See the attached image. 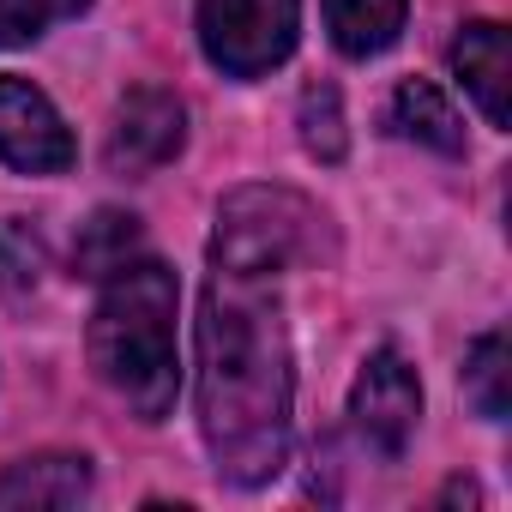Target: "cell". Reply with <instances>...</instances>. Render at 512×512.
<instances>
[{
	"instance_id": "11",
	"label": "cell",
	"mask_w": 512,
	"mask_h": 512,
	"mask_svg": "<svg viewBox=\"0 0 512 512\" xmlns=\"http://www.w3.org/2000/svg\"><path fill=\"white\" fill-rule=\"evenodd\" d=\"M326 7V31L350 61H374L404 37L410 0H320Z\"/></svg>"
},
{
	"instance_id": "15",
	"label": "cell",
	"mask_w": 512,
	"mask_h": 512,
	"mask_svg": "<svg viewBox=\"0 0 512 512\" xmlns=\"http://www.w3.org/2000/svg\"><path fill=\"white\" fill-rule=\"evenodd\" d=\"M91 0H0V49H25L37 37H49L55 25L79 19Z\"/></svg>"
},
{
	"instance_id": "16",
	"label": "cell",
	"mask_w": 512,
	"mask_h": 512,
	"mask_svg": "<svg viewBox=\"0 0 512 512\" xmlns=\"http://www.w3.org/2000/svg\"><path fill=\"white\" fill-rule=\"evenodd\" d=\"M37 278H43V235L19 217L0 223V290L25 296V290H37Z\"/></svg>"
},
{
	"instance_id": "6",
	"label": "cell",
	"mask_w": 512,
	"mask_h": 512,
	"mask_svg": "<svg viewBox=\"0 0 512 512\" xmlns=\"http://www.w3.org/2000/svg\"><path fill=\"white\" fill-rule=\"evenodd\" d=\"M79 157L73 127L31 79H0V163L19 175H67Z\"/></svg>"
},
{
	"instance_id": "2",
	"label": "cell",
	"mask_w": 512,
	"mask_h": 512,
	"mask_svg": "<svg viewBox=\"0 0 512 512\" xmlns=\"http://www.w3.org/2000/svg\"><path fill=\"white\" fill-rule=\"evenodd\" d=\"M175 308H181L175 272L139 253L103 278L91 314V368L139 422H163L175 410V386H181Z\"/></svg>"
},
{
	"instance_id": "10",
	"label": "cell",
	"mask_w": 512,
	"mask_h": 512,
	"mask_svg": "<svg viewBox=\"0 0 512 512\" xmlns=\"http://www.w3.org/2000/svg\"><path fill=\"white\" fill-rule=\"evenodd\" d=\"M392 133L410 139V145H428L440 157L464 151V115L452 109V97L434 79H404L392 91Z\"/></svg>"
},
{
	"instance_id": "13",
	"label": "cell",
	"mask_w": 512,
	"mask_h": 512,
	"mask_svg": "<svg viewBox=\"0 0 512 512\" xmlns=\"http://www.w3.org/2000/svg\"><path fill=\"white\" fill-rule=\"evenodd\" d=\"M506 380H512V368H506V338L500 332H482L476 344H470V356H464V398H470V410L482 416V422H506Z\"/></svg>"
},
{
	"instance_id": "9",
	"label": "cell",
	"mask_w": 512,
	"mask_h": 512,
	"mask_svg": "<svg viewBox=\"0 0 512 512\" xmlns=\"http://www.w3.org/2000/svg\"><path fill=\"white\" fill-rule=\"evenodd\" d=\"M85 500H91V458L85 452H31L0 476V512L85 506Z\"/></svg>"
},
{
	"instance_id": "1",
	"label": "cell",
	"mask_w": 512,
	"mask_h": 512,
	"mask_svg": "<svg viewBox=\"0 0 512 512\" xmlns=\"http://www.w3.org/2000/svg\"><path fill=\"white\" fill-rule=\"evenodd\" d=\"M296 356L272 278L211 266L199 302V434L223 482L266 488L290 464Z\"/></svg>"
},
{
	"instance_id": "7",
	"label": "cell",
	"mask_w": 512,
	"mask_h": 512,
	"mask_svg": "<svg viewBox=\"0 0 512 512\" xmlns=\"http://www.w3.org/2000/svg\"><path fill=\"white\" fill-rule=\"evenodd\" d=\"M181 145H187V109L175 91L139 85L121 97L115 127H109V169L115 175H151V169L175 163Z\"/></svg>"
},
{
	"instance_id": "4",
	"label": "cell",
	"mask_w": 512,
	"mask_h": 512,
	"mask_svg": "<svg viewBox=\"0 0 512 512\" xmlns=\"http://www.w3.org/2000/svg\"><path fill=\"white\" fill-rule=\"evenodd\" d=\"M302 0H199V49L229 79H260L290 61Z\"/></svg>"
},
{
	"instance_id": "3",
	"label": "cell",
	"mask_w": 512,
	"mask_h": 512,
	"mask_svg": "<svg viewBox=\"0 0 512 512\" xmlns=\"http://www.w3.org/2000/svg\"><path fill=\"white\" fill-rule=\"evenodd\" d=\"M326 241H332V229L314 199H302L296 187L253 181V187H235L217 199L211 266L235 272V278H278L290 266H314Z\"/></svg>"
},
{
	"instance_id": "14",
	"label": "cell",
	"mask_w": 512,
	"mask_h": 512,
	"mask_svg": "<svg viewBox=\"0 0 512 512\" xmlns=\"http://www.w3.org/2000/svg\"><path fill=\"white\" fill-rule=\"evenodd\" d=\"M296 121H302V145H308V157L338 163V157L350 151V133H344V97H338V85L314 79V85L302 91Z\"/></svg>"
},
{
	"instance_id": "8",
	"label": "cell",
	"mask_w": 512,
	"mask_h": 512,
	"mask_svg": "<svg viewBox=\"0 0 512 512\" xmlns=\"http://www.w3.org/2000/svg\"><path fill=\"white\" fill-rule=\"evenodd\" d=\"M452 73L476 97V109L488 115V127H506L512 121V55H506V31L494 19H476V25L458 31Z\"/></svg>"
},
{
	"instance_id": "5",
	"label": "cell",
	"mask_w": 512,
	"mask_h": 512,
	"mask_svg": "<svg viewBox=\"0 0 512 512\" xmlns=\"http://www.w3.org/2000/svg\"><path fill=\"white\" fill-rule=\"evenodd\" d=\"M416 422H422V380L416 368L386 344L362 362L356 386H350V428L368 452L380 458H404V446L416 440Z\"/></svg>"
},
{
	"instance_id": "12",
	"label": "cell",
	"mask_w": 512,
	"mask_h": 512,
	"mask_svg": "<svg viewBox=\"0 0 512 512\" xmlns=\"http://www.w3.org/2000/svg\"><path fill=\"white\" fill-rule=\"evenodd\" d=\"M127 260H139V217H127V211H97L91 223H79V241H73V272L79 278H109V272H121Z\"/></svg>"
}]
</instances>
